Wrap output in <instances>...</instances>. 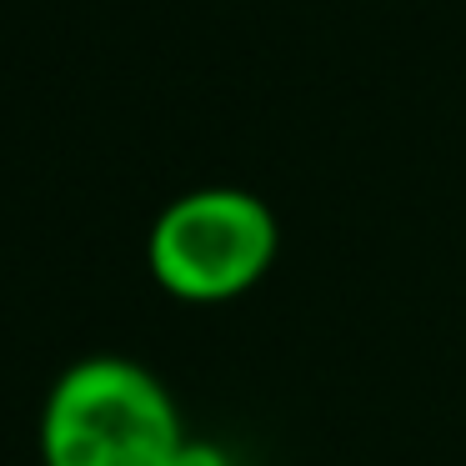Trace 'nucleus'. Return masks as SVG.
Returning <instances> with one entry per match:
<instances>
[{
  "mask_svg": "<svg viewBox=\"0 0 466 466\" xmlns=\"http://www.w3.org/2000/svg\"><path fill=\"white\" fill-rule=\"evenodd\" d=\"M186 446L171 391L126 356H86L46 396V466H181Z\"/></svg>",
  "mask_w": 466,
  "mask_h": 466,
  "instance_id": "1",
  "label": "nucleus"
},
{
  "mask_svg": "<svg viewBox=\"0 0 466 466\" xmlns=\"http://www.w3.org/2000/svg\"><path fill=\"white\" fill-rule=\"evenodd\" d=\"M276 246L281 226L256 191L201 186L156 216L146 266L176 301H231L271 271Z\"/></svg>",
  "mask_w": 466,
  "mask_h": 466,
  "instance_id": "2",
  "label": "nucleus"
}]
</instances>
